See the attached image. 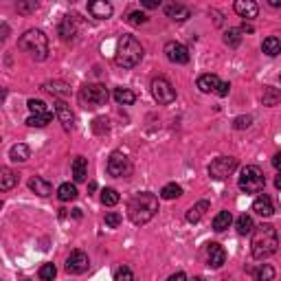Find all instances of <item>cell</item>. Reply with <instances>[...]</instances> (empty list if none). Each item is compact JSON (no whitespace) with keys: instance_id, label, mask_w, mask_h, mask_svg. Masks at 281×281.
<instances>
[{"instance_id":"1","label":"cell","mask_w":281,"mask_h":281,"mask_svg":"<svg viewBox=\"0 0 281 281\" xmlns=\"http://www.w3.org/2000/svg\"><path fill=\"white\" fill-rule=\"evenodd\" d=\"M279 251V233L272 224H259L253 231L251 253L255 259H268Z\"/></svg>"},{"instance_id":"2","label":"cell","mask_w":281,"mask_h":281,"mask_svg":"<svg viewBox=\"0 0 281 281\" xmlns=\"http://www.w3.org/2000/svg\"><path fill=\"white\" fill-rule=\"evenodd\" d=\"M156 213H158V198L150 191H138L128 202V217L136 226L147 224Z\"/></svg>"},{"instance_id":"3","label":"cell","mask_w":281,"mask_h":281,"mask_svg":"<svg viewBox=\"0 0 281 281\" xmlns=\"http://www.w3.org/2000/svg\"><path fill=\"white\" fill-rule=\"evenodd\" d=\"M20 51H25L31 59L35 62H44L49 57V37L42 29H29L20 35L18 40Z\"/></svg>"},{"instance_id":"4","label":"cell","mask_w":281,"mask_h":281,"mask_svg":"<svg viewBox=\"0 0 281 281\" xmlns=\"http://www.w3.org/2000/svg\"><path fill=\"white\" fill-rule=\"evenodd\" d=\"M143 59V46L136 40L134 35H123L119 44H116V53H114V62L123 68H134L140 64Z\"/></svg>"},{"instance_id":"5","label":"cell","mask_w":281,"mask_h":281,"mask_svg":"<svg viewBox=\"0 0 281 281\" xmlns=\"http://www.w3.org/2000/svg\"><path fill=\"white\" fill-rule=\"evenodd\" d=\"M108 99H110V92L104 84H86L79 90V104L84 108H90V110L106 106Z\"/></svg>"},{"instance_id":"6","label":"cell","mask_w":281,"mask_h":281,"mask_svg":"<svg viewBox=\"0 0 281 281\" xmlns=\"http://www.w3.org/2000/svg\"><path fill=\"white\" fill-rule=\"evenodd\" d=\"M237 187L244 193H259V191H264V187H266L264 171L257 165H246L244 169H242V174H239Z\"/></svg>"},{"instance_id":"7","label":"cell","mask_w":281,"mask_h":281,"mask_svg":"<svg viewBox=\"0 0 281 281\" xmlns=\"http://www.w3.org/2000/svg\"><path fill=\"white\" fill-rule=\"evenodd\" d=\"M235 169H237L235 156H217L209 165V176L213 178V180H224V178H229Z\"/></svg>"},{"instance_id":"8","label":"cell","mask_w":281,"mask_h":281,"mask_svg":"<svg viewBox=\"0 0 281 281\" xmlns=\"http://www.w3.org/2000/svg\"><path fill=\"white\" fill-rule=\"evenodd\" d=\"M150 90H152V97L158 101L160 106H167L176 99V88L171 86L167 77H156V79H152Z\"/></svg>"},{"instance_id":"9","label":"cell","mask_w":281,"mask_h":281,"mask_svg":"<svg viewBox=\"0 0 281 281\" xmlns=\"http://www.w3.org/2000/svg\"><path fill=\"white\" fill-rule=\"evenodd\" d=\"M106 169H108V174L114 176V178H128L132 174V160L128 158L126 154L112 152L110 158H108Z\"/></svg>"},{"instance_id":"10","label":"cell","mask_w":281,"mask_h":281,"mask_svg":"<svg viewBox=\"0 0 281 281\" xmlns=\"http://www.w3.org/2000/svg\"><path fill=\"white\" fill-rule=\"evenodd\" d=\"M90 266V259L84 251H73L66 259V272L68 275H84Z\"/></svg>"},{"instance_id":"11","label":"cell","mask_w":281,"mask_h":281,"mask_svg":"<svg viewBox=\"0 0 281 281\" xmlns=\"http://www.w3.org/2000/svg\"><path fill=\"white\" fill-rule=\"evenodd\" d=\"M165 55L171 64H187V62H189V49L180 42H167L165 44Z\"/></svg>"},{"instance_id":"12","label":"cell","mask_w":281,"mask_h":281,"mask_svg":"<svg viewBox=\"0 0 281 281\" xmlns=\"http://www.w3.org/2000/svg\"><path fill=\"white\" fill-rule=\"evenodd\" d=\"M57 33L64 42H70L77 37V15H64L57 27Z\"/></svg>"},{"instance_id":"13","label":"cell","mask_w":281,"mask_h":281,"mask_svg":"<svg viewBox=\"0 0 281 281\" xmlns=\"http://www.w3.org/2000/svg\"><path fill=\"white\" fill-rule=\"evenodd\" d=\"M55 116L59 119V123L64 126V130H70L75 126V114L70 110V106L66 104L64 99H57L55 101Z\"/></svg>"},{"instance_id":"14","label":"cell","mask_w":281,"mask_h":281,"mask_svg":"<svg viewBox=\"0 0 281 281\" xmlns=\"http://www.w3.org/2000/svg\"><path fill=\"white\" fill-rule=\"evenodd\" d=\"M207 262H209L211 268H222L224 264H226V251L220 244L211 242L209 248H207Z\"/></svg>"},{"instance_id":"15","label":"cell","mask_w":281,"mask_h":281,"mask_svg":"<svg viewBox=\"0 0 281 281\" xmlns=\"http://www.w3.org/2000/svg\"><path fill=\"white\" fill-rule=\"evenodd\" d=\"M165 15L174 22H185V20L191 18V9L187 5H180V3H169V5H165Z\"/></svg>"},{"instance_id":"16","label":"cell","mask_w":281,"mask_h":281,"mask_svg":"<svg viewBox=\"0 0 281 281\" xmlns=\"http://www.w3.org/2000/svg\"><path fill=\"white\" fill-rule=\"evenodd\" d=\"M233 9L244 20H253V18H257V13H259V7H257V3H253V0H237V3L233 5Z\"/></svg>"},{"instance_id":"17","label":"cell","mask_w":281,"mask_h":281,"mask_svg":"<svg viewBox=\"0 0 281 281\" xmlns=\"http://www.w3.org/2000/svg\"><path fill=\"white\" fill-rule=\"evenodd\" d=\"M88 11L92 13V18L97 20H108L114 13V7L106 0H95V3H88Z\"/></svg>"},{"instance_id":"18","label":"cell","mask_w":281,"mask_h":281,"mask_svg":"<svg viewBox=\"0 0 281 281\" xmlns=\"http://www.w3.org/2000/svg\"><path fill=\"white\" fill-rule=\"evenodd\" d=\"M220 84H222L220 77H217V75H211V73L200 75V77H198V82H196V86H198V90H200V92H217Z\"/></svg>"},{"instance_id":"19","label":"cell","mask_w":281,"mask_h":281,"mask_svg":"<svg viewBox=\"0 0 281 281\" xmlns=\"http://www.w3.org/2000/svg\"><path fill=\"white\" fill-rule=\"evenodd\" d=\"M248 275H251L255 281H272L275 279V268L270 266V264H257V266L248 268Z\"/></svg>"},{"instance_id":"20","label":"cell","mask_w":281,"mask_h":281,"mask_svg":"<svg viewBox=\"0 0 281 281\" xmlns=\"http://www.w3.org/2000/svg\"><path fill=\"white\" fill-rule=\"evenodd\" d=\"M211 209V202L209 200H200V202H196V205H193L189 211H187V222L189 224H196V222H200L202 217L207 215V211Z\"/></svg>"},{"instance_id":"21","label":"cell","mask_w":281,"mask_h":281,"mask_svg":"<svg viewBox=\"0 0 281 281\" xmlns=\"http://www.w3.org/2000/svg\"><path fill=\"white\" fill-rule=\"evenodd\" d=\"M29 189L33 191L35 196L46 198V196H51V193H53V185L49 180H44V178L35 176V178H31V180H29Z\"/></svg>"},{"instance_id":"22","label":"cell","mask_w":281,"mask_h":281,"mask_svg":"<svg viewBox=\"0 0 281 281\" xmlns=\"http://www.w3.org/2000/svg\"><path fill=\"white\" fill-rule=\"evenodd\" d=\"M44 90H46V92H51V95H53V97H57V99H66V97L70 95V84L62 82V79L46 82V84H44Z\"/></svg>"},{"instance_id":"23","label":"cell","mask_w":281,"mask_h":281,"mask_svg":"<svg viewBox=\"0 0 281 281\" xmlns=\"http://www.w3.org/2000/svg\"><path fill=\"white\" fill-rule=\"evenodd\" d=\"M70 169H73V180L75 183H84L86 176H88V160H86L84 156H75Z\"/></svg>"},{"instance_id":"24","label":"cell","mask_w":281,"mask_h":281,"mask_svg":"<svg viewBox=\"0 0 281 281\" xmlns=\"http://www.w3.org/2000/svg\"><path fill=\"white\" fill-rule=\"evenodd\" d=\"M253 211L262 217H270L272 213H275V205H272V200L268 196H259L253 202Z\"/></svg>"},{"instance_id":"25","label":"cell","mask_w":281,"mask_h":281,"mask_svg":"<svg viewBox=\"0 0 281 281\" xmlns=\"http://www.w3.org/2000/svg\"><path fill=\"white\" fill-rule=\"evenodd\" d=\"M18 180H20V176L15 174L13 169H9V167H3V169H0V191L13 189V187L18 185Z\"/></svg>"},{"instance_id":"26","label":"cell","mask_w":281,"mask_h":281,"mask_svg":"<svg viewBox=\"0 0 281 281\" xmlns=\"http://www.w3.org/2000/svg\"><path fill=\"white\" fill-rule=\"evenodd\" d=\"M9 158L13 163H27L31 158V150H29V145L25 143H18V145H13L11 150H9Z\"/></svg>"},{"instance_id":"27","label":"cell","mask_w":281,"mask_h":281,"mask_svg":"<svg viewBox=\"0 0 281 281\" xmlns=\"http://www.w3.org/2000/svg\"><path fill=\"white\" fill-rule=\"evenodd\" d=\"M262 51L266 53L268 57H277L279 53H281V40L277 35H270V37H266V40L262 42Z\"/></svg>"},{"instance_id":"28","label":"cell","mask_w":281,"mask_h":281,"mask_svg":"<svg viewBox=\"0 0 281 281\" xmlns=\"http://www.w3.org/2000/svg\"><path fill=\"white\" fill-rule=\"evenodd\" d=\"M231 224H233V215H231V211H220V213H217V215L213 217V231H217V233L226 231Z\"/></svg>"},{"instance_id":"29","label":"cell","mask_w":281,"mask_h":281,"mask_svg":"<svg viewBox=\"0 0 281 281\" xmlns=\"http://www.w3.org/2000/svg\"><path fill=\"white\" fill-rule=\"evenodd\" d=\"M114 101L119 106H132L136 101V95L130 88H114Z\"/></svg>"},{"instance_id":"30","label":"cell","mask_w":281,"mask_h":281,"mask_svg":"<svg viewBox=\"0 0 281 281\" xmlns=\"http://www.w3.org/2000/svg\"><path fill=\"white\" fill-rule=\"evenodd\" d=\"M235 226H237V233H239V235H251V233L255 231V222H253V217H251V215H246V213H242V215L237 217Z\"/></svg>"},{"instance_id":"31","label":"cell","mask_w":281,"mask_h":281,"mask_svg":"<svg viewBox=\"0 0 281 281\" xmlns=\"http://www.w3.org/2000/svg\"><path fill=\"white\" fill-rule=\"evenodd\" d=\"M224 44L231 46V49H237V46L242 44V29L237 27H231L224 31Z\"/></svg>"},{"instance_id":"32","label":"cell","mask_w":281,"mask_h":281,"mask_svg":"<svg viewBox=\"0 0 281 281\" xmlns=\"http://www.w3.org/2000/svg\"><path fill=\"white\" fill-rule=\"evenodd\" d=\"M279 101H281V90L272 88V86H266V88H264V95H262V104L264 106H277Z\"/></svg>"},{"instance_id":"33","label":"cell","mask_w":281,"mask_h":281,"mask_svg":"<svg viewBox=\"0 0 281 281\" xmlns=\"http://www.w3.org/2000/svg\"><path fill=\"white\" fill-rule=\"evenodd\" d=\"M57 198L62 202H70V200H75L77 198V187L73 183H64V185H59L57 187Z\"/></svg>"},{"instance_id":"34","label":"cell","mask_w":281,"mask_h":281,"mask_svg":"<svg viewBox=\"0 0 281 281\" xmlns=\"http://www.w3.org/2000/svg\"><path fill=\"white\" fill-rule=\"evenodd\" d=\"M53 121V112H44V114H31L27 119V126L31 128H46Z\"/></svg>"},{"instance_id":"35","label":"cell","mask_w":281,"mask_h":281,"mask_svg":"<svg viewBox=\"0 0 281 281\" xmlns=\"http://www.w3.org/2000/svg\"><path fill=\"white\" fill-rule=\"evenodd\" d=\"M183 196V187L176 185V183H167L165 187L160 189V198L163 200H176Z\"/></svg>"},{"instance_id":"36","label":"cell","mask_w":281,"mask_h":281,"mask_svg":"<svg viewBox=\"0 0 281 281\" xmlns=\"http://www.w3.org/2000/svg\"><path fill=\"white\" fill-rule=\"evenodd\" d=\"M57 275V268H55V264H42L40 270H37V277H40L42 281H53Z\"/></svg>"},{"instance_id":"37","label":"cell","mask_w":281,"mask_h":281,"mask_svg":"<svg viewBox=\"0 0 281 281\" xmlns=\"http://www.w3.org/2000/svg\"><path fill=\"white\" fill-rule=\"evenodd\" d=\"M101 202H104L106 207H114L116 202H119V191L112 189V187H106V189L101 191Z\"/></svg>"},{"instance_id":"38","label":"cell","mask_w":281,"mask_h":281,"mask_svg":"<svg viewBox=\"0 0 281 281\" xmlns=\"http://www.w3.org/2000/svg\"><path fill=\"white\" fill-rule=\"evenodd\" d=\"M114 281H134V272H132V268L130 266H119L114 270Z\"/></svg>"},{"instance_id":"39","label":"cell","mask_w":281,"mask_h":281,"mask_svg":"<svg viewBox=\"0 0 281 281\" xmlns=\"http://www.w3.org/2000/svg\"><path fill=\"white\" fill-rule=\"evenodd\" d=\"M27 106H29L31 114H44V112H51L49 108H46V104H44L42 99H29V101H27Z\"/></svg>"},{"instance_id":"40","label":"cell","mask_w":281,"mask_h":281,"mask_svg":"<svg viewBox=\"0 0 281 281\" xmlns=\"http://www.w3.org/2000/svg\"><path fill=\"white\" fill-rule=\"evenodd\" d=\"M126 20H128V25H132V27H140V25H145V22H147V15L143 11H130Z\"/></svg>"},{"instance_id":"41","label":"cell","mask_w":281,"mask_h":281,"mask_svg":"<svg viewBox=\"0 0 281 281\" xmlns=\"http://www.w3.org/2000/svg\"><path fill=\"white\" fill-rule=\"evenodd\" d=\"M92 130H95V134H106V132L110 130V121H108L106 116H99V119L92 121Z\"/></svg>"},{"instance_id":"42","label":"cell","mask_w":281,"mask_h":281,"mask_svg":"<svg viewBox=\"0 0 281 281\" xmlns=\"http://www.w3.org/2000/svg\"><path fill=\"white\" fill-rule=\"evenodd\" d=\"M121 222H123L121 213H116V211H108V213H106V226H108V229H116Z\"/></svg>"},{"instance_id":"43","label":"cell","mask_w":281,"mask_h":281,"mask_svg":"<svg viewBox=\"0 0 281 281\" xmlns=\"http://www.w3.org/2000/svg\"><path fill=\"white\" fill-rule=\"evenodd\" d=\"M251 123H253L251 114H242V116H237V119L233 121V128H235V130H246V128H251Z\"/></svg>"},{"instance_id":"44","label":"cell","mask_w":281,"mask_h":281,"mask_svg":"<svg viewBox=\"0 0 281 281\" xmlns=\"http://www.w3.org/2000/svg\"><path fill=\"white\" fill-rule=\"evenodd\" d=\"M15 9H18V13H33L35 9H37V3L35 0H31V3H18V7H15Z\"/></svg>"},{"instance_id":"45","label":"cell","mask_w":281,"mask_h":281,"mask_svg":"<svg viewBox=\"0 0 281 281\" xmlns=\"http://www.w3.org/2000/svg\"><path fill=\"white\" fill-rule=\"evenodd\" d=\"M229 90H231V86L226 84V82H222V84H220V88H217V92H215V95H217V97H226V95H229Z\"/></svg>"},{"instance_id":"46","label":"cell","mask_w":281,"mask_h":281,"mask_svg":"<svg viewBox=\"0 0 281 281\" xmlns=\"http://www.w3.org/2000/svg\"><path fill=\"white\" fill-rule=\"evenodd\" d=\"M140 5H143L145 9H158V7H160V0H143Z\"/></svg>"},{"instance_id":"47","label":"cell","mask_w":281,"mask_h":281,"mask_svg":"<svg viewBox=\"0 0 281 281\" xmlns=\"http://www.w3.org/2000/svg\"><path fill=\"white\" fill-rule=\"evenodd\" d=\"M272 167H275L277 171H281V152H277L275 156H272Z\"/></svg>"},{"instance_id":"48","label":"cell","mask_w":281,"mask_h":281,"mask_svg":"<svg viewBox=\"0 0 281 281\" xmlns=\"http://www.w3.org/2000/svg\"><path fill=\"white\" fill-rule=\"evenodd\" d=\"M167 281H189V279H187L185 272H176V275H171Z\"/></svg>"},{"instance_id":"49","label":"cell","mask_w":281,"mask_h":281,"mask_svg":"<svg viewBox=\"0 0 281 281\" xmlns=\"http://www.w3.org/2000/svg\"><path fill=\"white\" fill-rule=\"evenodd\" d=\"M239 29H242V33H253V27H251V25H246V22H244V25H242Z\"/></svg>"},{"instance_id":"50","label":"cell","mask_w":281,"mask_h":281,"mask_svg":"<svg viewBox=\"0 0 281 281\" xmlns=\"http://www.w3.org/2000/svg\"><path fill=\"white\" fill-rule=\"evenodd\" d=\"M275 187H277V189L281 191V171H279V174L275 176Z\"/></svg>"},{"instance_id":"51","label":"cell","mask_w":281,"mask_h":281,"mask_svg":"<svg viewBox=\"0 0 281 281\" xmlns=\"http://www.w3.org/2000/svg\"><path fill=\"white\" fill-rule=\"evenodd\" d=\"M268 5H270V7H275V9H277V7H281V0H268Z\"/></svg>"},{"instance_id":"52","label":"cell","mask_w":281,"mask_h":281,"mask_svg":"<svg viewBox=\"0 0 281 281\" xmlns=\"http://www.w3.org/2000/svg\"><path fill=\"white\" fill-rule=\"evenodd\" d=\"M191 281H205V277H193Z\"/></svg>"},{"instance_id":"53","label":"cell","mask_w":281,"mask_h":281,"mask_svg":"<svg viewBox=\"0 0 281 281\" xmlns=\"http://www.w3.org/2000/svg\"><path fill=\"white\" fill-rule=\"evenodd\" d=\"M279 79H281V77H279Z\"/></svg>"}]
</instances>
